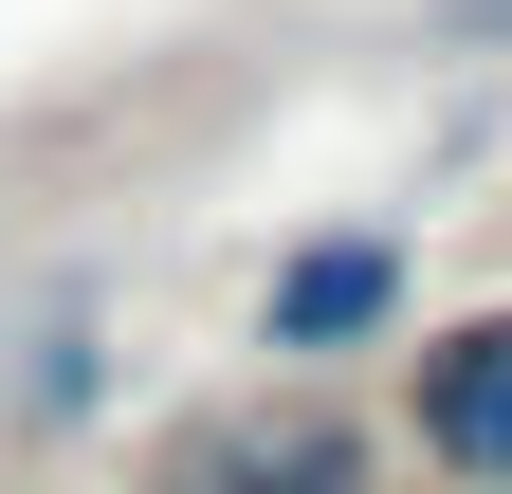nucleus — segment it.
Segmentation results:
<instances>
[{"instance_id":"1","label":"nucleus","mask_w":512,"mask_h":494,"mask_svg":"<svg viewBox=\"0 0 512 494\" xmlns=\"http://www.w3.org/2000/svg\"><path fill=\"white\" fill-rule=\"evenodd\" d=\"M384 330H403V238H384V220L293 238L275 293H256V348H275L293 385H311V366H348V348H384Z\"/></svg>"},{"instance_id":"4","label":"nucleus","mask_w":512,"mask_h":494,"mask_svg":"<svg viewBox=\"0 0 512 494\" xmlns=\"http://www.w3.org/2000/svg\"><path fill=\"white\" fill-rule=\"evenodd\" d=\"M439 19V55H512V0H421Z\"/></svg>"},{"instance_id":"3","label":"nucleus","mask_w":512,"mask_h":494,"mask_svg":"<svg viewBox=\"0 0 512 494\" xmlns=\"http://www.w3.org/2000/svg\"><path fill=\"white\" fill-rule=\"evenodd\" d=\"M421 458L458 476V494H512V312H458V330H421Z\"/></svg>"},{"instance_id":"2","label":"nucleus","mask_w":512,"mask_h":494,"mask_svg":"<svg viewBox=\"0 0 512 494\" xmlns=\"http://www.w3.org/2000/svg\"><path fill=\"white\" fill-rule=\"evenodd\" d=\"M165 494H366V421L330 403H220L165 440Z\"/></svg>"}]
</instances>
